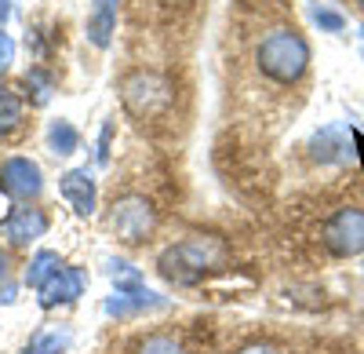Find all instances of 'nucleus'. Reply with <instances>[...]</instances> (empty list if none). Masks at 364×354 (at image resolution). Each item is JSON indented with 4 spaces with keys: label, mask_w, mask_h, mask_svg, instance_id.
<instances>
[{
    "label": "nucleus",
    "mask_w": 364,
    "mask_h": 354,
    "mask_svg": "<svg viewBox=\"0 0 364 354\" xmlns=\"http://www.w3.org/2000/svg\"><path fill=\"white\" fill-rule=\"evenodd\" d=\"M109 139H113V121L102 128V139H99V161H106V157H109Z\"/></svg>",
    "instance_id": "6ab92c4d"
},
{
    "label": "nucleus",
    "mask_w": 364,
    "mask_h": 354,
    "mask_svg": "<svg viewBox=\"0 0 364 354\" xmlns=\"http://www.w3.org/2000/svg\"><path fill=\"white\" fill-rule=\"evenodd\" d=\"M0 190L15 204H29L44 194V172L29 157H8L0 161Z\"/></svg>",
    "instance_id": "39448f33"
},
{
    "label": "nucleus",
    "mask_w": 364,
    "mask_h": 354,
    "mask_svg": "<svg viewBox=\"0 0 364 354\" xmlns=\"http://www.w3.org/2000/svg\"><path fill=\"white\" fill-rule=\"evenodd\" d=\"M11 58H15V44H11L8 33H0V73L11 66Z\"/></svg>",
    "instance_id": "f3484780"
},
{
    "label": "nucleus",
    "mask_w": 364,
    "mask_h": 354,
    "mask_svg": "<svg viewBox=\"0 0 364 354\" xmlns=\"http://www.w3.org/2000/svg\"><path fill=\"white\" fill-rule=\"evenodd\" d=\"M37 292H41V307H44V311H51V307H58V303H73V300L84 296V271L63 267L58 274H51Z\"/></svg>",
    "instance_id": "1a4fd4ad"
},
{
    "label": "nucleus",
    "mask_w": 364,
    "mask_h": 354,
    "mask_svg": "<svg viewBox=\"0 0 364 354\" xmlns=\"http://www.w3.org/2000/svg\"><path fill=\"white\" fill-rule=\"evenodd\" d=\"M120 103L135 121H164L175 106V80L161 70H132L120 80Z\"/></svg>",
    "instance_id": "f03ea898"
},
{
    "label": "nucleus",
    "mask_w": 364,
    "mask_h": 354,
    "mask_svg": "<svg viewBox=\"0 0 364 354\" xmlns=\"http://www.w3.org/2000/svg\"><path fill=\"white\" fill-rule=\"evenodd\" d=\"M63 271V259H58V252H51V249H41L33 259H29V271H26V285L29 288H41L51 274H58Z\"/></svg>",
    "instance_id": "ddd939ff"
},
{
    "label": "nucleus",
    "mask_w": 364,
    "mask_h": 354,
    "mask_svg": "<svg viewBox=\"0 0 364 354\" xmlns=\"http://www.w3.org/2000/svg\"><path fill=\"white\" fill-rule=\"evenodd\" d=\"M8 271H11V259H8V252H4V249H0V281L8 278Z\"/></svg>",
    "instance_id": "aec40b11"
},
{
    "label": "nucleus",
    "mask_w": 364,
    "mask_h": 354,
    "mask_svg": "<svg viewBox=\"0 0 364 354\" xmlns=\"http://www.w3.org/2000/svg\"><path fill=\"white\" fill-rule=\"evenodd\" d=\"M51 84H55V80H51L44 70H29L26 80H22V88H29V92H33V106H44V103H48ZM29 92H26V95H29Z\"/></svg>",
    "instance_id": "dca6fc26"
},
{
    "label": "nucleus",
    "mask_w": 364,
    "mask_h": 354,
    "mask_svg": "<svg viewBox=\"0 0 364 354\" xmlns=\"http://www.w3.org/2000/svg\"><path fill=\"white\" fill-rule=\"evenodd\" d=\"M223 256H226V249H223L219 238L193 234V238H182L171 249H164L161 259H157V267H161V274L171 285H197V281H204L208 271L219 267Z\"/></svg>",
    "instance_id": "f257e3e1"
},
{
    "label": "nucleus",
    "mask_w": 364,
    "mask_h": 354,
    "mask_svg": "<svg viewBox=\"0 0 364 354\" xmlns=\"http://www.w3.org/2000/svg\"><path fill=\"white\" fill-rule=\"evenodd\" d=\"M237 354H284L277 343H248V347H240Z\"/></svg>",
    "instance_id": "a211bd4d"
},
{
    "label": "nucleus",
    "mask_w": 364,
    "mask_h": 354,
    "mask_svg": "<svg viewBox=\"0 0 364 354\" xmlns=\"http://www.w3.org/2000/svg\"><path fill=\"white\" fill-rule=\"evenodd\" d=\"M70 347V333L63 329H51V333H37L33 340H29V347H26V354H63Z\"/></svg>",
    "instance_id": "2eb2a0df"
},
{
    "label": "nucleus",
    "mask_w": 364,
    "mask_h": 354,
    "mask_svg": "<svg viewBox=\"0 0 364 354\" xmlns=\"http://www.w3.org/2000/svg\"><path fill=\"white\" fill-rule=\"evenodd\" d=\"M106 227L124 245H142L157 230V209L146 194H120L106 209Z\"/></svg>",
    "instance_id": "20e7f679"
},
{
    "label": "nucleus",
    "mask_w": 364,
    "mask_h": 354,
    "mask_svg": "<svg viewBox=\"0 0 364 354\" xmlns=\"http://www.w3.org/2000/svg\"><path fill=\"white\" fill-rule=\"evenodd\" d=\"M255 58H259V70H262L269 80L295 84L302 73H306L310 51H306V41H302L295 29H273V33L262 37Z\"/></svg>",
    "instance_id": "7ed1b4c3"
},
{
    "label": "nucleus",
    "mask_w": 364,
    "mask_h": 354,
    "mask_svg": "<svg viewBox=\"0 0 364 354\" xmlns=\"http://www.w3.org/2000/svg\"><path fill=\"white\" fill-rule=\"evenodd\" d=\"M324 241L336 256H353L364 249V216L360 212H339L336 219L328 223Z\"/></svg>",
    "instance_id": "0eeeda50"
},
{
    "label": "nucleus",
    "mask_w": 364,
    "mask_h": 354,
    "mask_svg": "<svg viewBox=\"0 0 364 354\" xmlns=\"http://www.w3.org/2000/svg\"><path fill=\"white\" fill-rule=\"evenodd\" d=\"M26 125V99L18 88L0 80V139H11Z\"/></svg>",
    "instance_id": "9d476101"
},
{
    "label": "nucleus",
    "mask_w": 364,
    "mask_h": 354,
    "mask_svg": "<svg viewBox=\"0 0 364 354\" xmlns=\"http://www.w3.org/2000/svg\"><path fill=\"white\" fill-rule=\"evenodd\" d=\"M51 227V216L37 204H18V209L8 212V219H0V238H4L11 249H29L37 238H44Z\"/></svg>",
    "instance_id": "423d86ee"
},
{
    "label": "nucleus",
    "mask_w": 364,
    "mask_h": 354,
    "mask_svg": "<svg viewBox=\"0 0 364 354\" xmlns=\"http://www.w3.org/2000/svg\"><path fill=\"white\" fill-rule=\"evenodd\" d=\"M8 19V0H0V22Z\"/></svg>",
    "instance_id": "412c9836"
},
{
    "label": "nucleus",
    "mask_w": 364,
    "mask_h": 354,
    "mask_svg": "<svg viewBox=\"0 0 364 354\" xmlns=\"http://www.w3.org/2000/svg\"><path fill=\"white\" fill-rule=\"evenodd\" d=\"M48 146H51V154L70 157V154L80 150V132L66 121V117H58V121H51V128H48Z\"/></svg>",
    "instance_id": "f8f14e48"
},
{
    "label": "nucleus",
    "mask_w": 364,
    "mask_h": 354,
    "mask_svg": "<svg viewBox=\"0 0 364 354\" xmlns=\"http://www.w3.org/2000/svg\"><path fill=\"white\" fill-rule=\"evenodd\" d=\"M135 354H190V350L182 347V340L171 336V333H149L135 343Z\"/></svg>",
    "instance_id": "4468645a"
},
{
    "label": "nucleus",
    "mask_w": 364,
    "mask_h": 354,
    "mask_svg": "<svg viewBox=\"0 0 364 354\" xmlns=\"http://www.w3.org/2000/svg\"><path fill=\"white\" fill-rule=\"evenodd\" d=\"M117 29V0H95L87 15V41L95 48H109Z\"/></svg>",
    "instance_id": "9b49d317"
},
{
    "label": "nucleus",
    "mask_w": 364,
    "mask_h": 354,
    "mask_svg": "<svg viewBox=\"0 0 364 354\" xmlns=\"http://www.w3.org/2000/svg\"><path fill=\"white\" fill-rule=\"evenodd\" d=\"M58 190H63L66 204L77 212V216H91L99 204V187H95V175H91L87 168H70L63 175V183H58Z\"/></svg>",
    "instance_id": "6e6552de"
}]
</instances>
